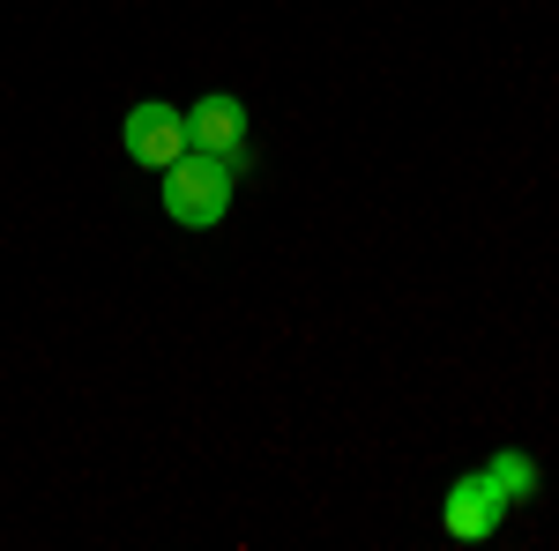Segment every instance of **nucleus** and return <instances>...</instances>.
I'll list each match as a JSON object with an SVG mask.
<instances>
[{"label":"nucleus","mask_w":559,"mask_h":551,"mask_svg":"<svg viewBox=\"0 0 559 551\" xmlns=\"http://www.w3.org/2000/svg\"><path fill=\"white\" fill-rule=\"evenodd\" d=\"M500 522H508V492H500L485 469H471V477L448 484V500H440V529H448L455 544H485Z\"/></svg>","instance_id":"obj_2"},{"label":"nucleus","mask_w":559,"mask_h":551,"mask_svg":"<svg viewBox=\"0 0 559 551\" xmlns=\"http://www.w3.org/2000/svg\"><path fill=\"white\" fill-rule=\"evenodd\" d=\"M239 202V165L231 157H210V149H187L165 165V216L179 231H210L224 224V209Z\"/></svg>","instance_id":"obj_1"},{"label":"nucleus","mask_w":559,"mask_h":551,"mask_svg":"<svg viewBox=\"0 0 559 551\" xmlns=\"http://www.w3.org/2000/svg\"><path fill=\"white\" fill-rule=\"evenodd\" d=\"M187 149H210V157L247 165V105L224 97V89H202V97L187 105Z\"/></svg>","instance_id":"obj_4"},{"label":"nucleus","mask_w":559,"mask_h":551,"mask_svg":"<svg viewBox=\"0 0 559 551\" xmlns=\"http://www.w3.org/2000/svg\"><path fill=\"white\" fill-rule=\"evenodd\" d=\"M477 469H485V477H492V484L508 492V507H522V500H537V463H530L522 447H500V455H485Z\"/></svg>","instance_id":"obj_5"},{"label":"nucleus","mask_w":559,"mask_h":551,"mask_svg":"<svg viewBox=\"0 0 559 551\" xmlns=\"http://www.w3.org/2000/svg\"><path fill=\"white\" fill-rule=\"evenodd\" d=\"M120 142H128L134 165L165 171L173 157H187V112H179V105H165V97H142V105H128V128H120Z\"/></svg>","instance_id":"obj_3"}]
</instances>
